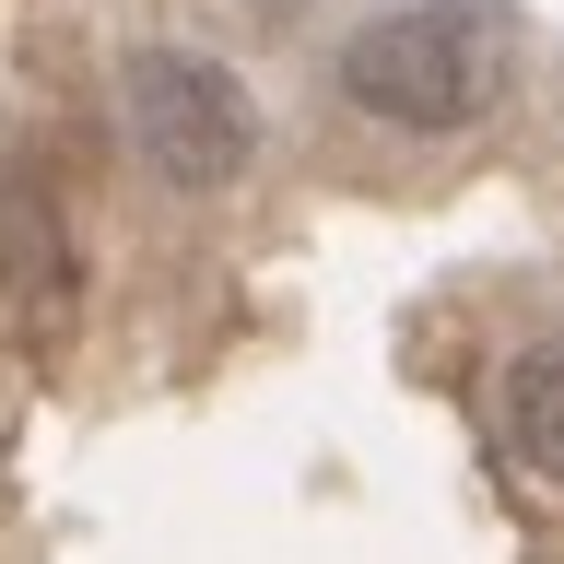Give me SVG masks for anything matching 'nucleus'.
<instances>
[{
	"label": "nucleus",
	"instance_id": "f257e3e1",
	"mask_svg": "<svg viewBox=\"0 0 564 564\" xmlns=\"http://www.w3.org/2000/svg\"><path fill=\"white\" fill-rule=\"evenodd\" d=\"M506 70H518L506 0H400L341 47V95L377 130H470V118H494Z\"/></svg>",
	"mask_w": 564,
	"mask_h": 564
},
{
	"label": "nucleus",
	"instance_id": "f03ea898",
	"mask_svg": "<svg viewBox=\"0 0 564 564\" xmlns=\"http://www.w3.org/2000/svg\"><path fill=\"white\" fill-rule=\"evenodd\" d=\"M118 118H130V153L165 176V188H224V176L259 153L247 83L224 59H200V47H141V59L118 70Z\"/></svg>",
	"mask_w": 564,
	"mask_h": 564
},
{
	"label": "nucleus",
	"instance_id": "7ed1b4c3",
	"mask_svg": "<svg viewBox=\"0 0 564 564\" xmlns=\"http://www.w3.org/2000/svg\"><path fill=\"white\" fill-rule=\"evenodd\" d=\"M494 423H506V447H518L529 482H564V341H529L518 365H506Z\"/></svg>",
	"mask_w": 564,
	"mask_h": 564
}]
</instances>
